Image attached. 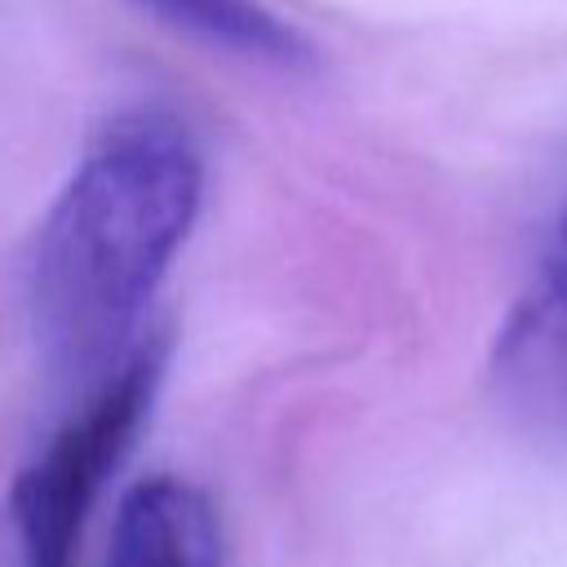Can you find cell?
Listing matches in <instances>:
<instances>
[{"mask_svg": "<svg viewBox=\"0 0 567 567\" xmlns=\"http://www.w3.org/2000/svg\"><path fill=\"white\" fill-rule=\"evenodd\" d=\"M151 22L270 71H310L315 44L266 0H124Z\"/></svg>", "mask_w": 567, "mask_h": 567, "instance_id": "cell-5", "label": "cell"}, {"mask_svg": "<svg viewBox=\"0 0 567 567\" xmlns=\"http://www.w3.org/2000/svg\"><path fill=\"white\" fill-rule=\"evenodd\" d=\"M496 399L536 430H567V199L549 217L487 354Z\"/></svg>", "mask_w": 567, "mask_h": 567, "instance_id": "cell-3", "label": "cell"}, {"mask_svg": "<svg viewBox=\"0 0 567 567\" xmlns=\"http://www.w3.org/2000/svg\"><path fill=\"white\" fill-rule=\"evenodd\" d=\"M204 204V155L190 128L155 106L97 124L35 226L27 323L62 372L120 363Z\"/></svg>", "mask_w": 567, "mask_h": 567, "instance_id": "cell-1", "label": "cell"}, {"mask_svg": "<svg viewBox=\"0 0 567 567\" xmlns=\"http://www.w3.org/2000/svg\"><path fill=\"white\" fill-rule=\"evenodd\" d=\"M159 377L164 341L151 332L120 363H111L89 399L18 470L9 487L18 567H84L89 523L151 412Z\"/></svg>", "mask_w": 567, "mask_h": 567, "instance_id": "cell-2", "label": "cell"}, {"mask_svg": "<svg viewBox=\"0 0 567 567\" xmlns=\"http://www.w3.org/2000/svg\"><path fill=\"white\" fill-rule=\"evenodd\" d=\"M221 549L213 496L182 474H146L111 514L102 567H221Z\"/></svg>", "mask_w": 567, "mask_h": 567, "instance_id": "cell-4", "label": "cell"}]
</instances>
